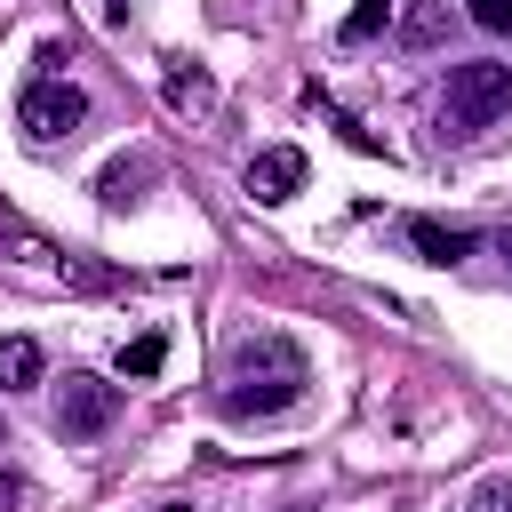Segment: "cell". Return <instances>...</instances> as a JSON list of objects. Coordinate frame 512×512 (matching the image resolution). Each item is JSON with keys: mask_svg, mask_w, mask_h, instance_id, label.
Here are the masks:
<instances>
[{"mask_svg": "<svg viewBox=\"0 0 512 512\" xmlns=\"http://www.w3.org/2000/svg\"><path fill=\"white\" fill-rule=\"evenodd\" d=\"M224 384H232V392H224V408H232V416H280V408H296V400H304L312 368H304L296 336L256 328V336H240V344H232Z\"/></svg>", "mask_w": 512, "mask_h": 512, "instance_id": "1", "label": "cell"}, {"mask_svg": "<svg viewBox=\"0 0 512 512\" xmlns=\"http://www.w3.org/2000/svg\"><path fill=\"white\" fill-rule=\"evenodd\" d=\"M448 128L456 136H480V128H496L504 112H512V64H456L448 72Z\"/></svg>", "mask_w": 512, "mask_h": 512, "instance_id": "2", "label": "cell"}, {"mask_svg": "<svg viewBox=\"0 0 512 512\" xmlns=\"http://www.w3.org/2000/svg\"><path fill=\"white\" fill-rule=\"evenodd\" d=\"M16 120H24V136H40V144H56V136H72L80 120H88V96L72 88V80H56V72H40L24 96H16Z\"/></svg>", "mask_w": 512, "mask_h": 512, "instance_id": "3", "label": "cell"}, {"mask_svg": "<svg viewBox=\"0 0 512 512\" xmlns=\"http://www.w3.org/2000/svg\"><path fill=\"white\" fill-rule=\"evenodd\" d=\"M112 416H120V384H104V376L56 384V432L64 440H96V432H112Z\"/></svg>", "mask_w": 512, "mask_h": 512, "instance_id": "4", "label": "cell"}, {"mask_svg": "<svg viewBox=\"0 0 512 512\" xmlns=\"http://www.w3.org/2000/svg\"><path fill=\"white\" fill-rule=\"evenodd\" d=\"M248 192H256V200H296V192H304V152H296V144L256 152V160H248Z\"/></svg>", "mask_w": 512, "mask_h": 512, "instance_id": "5", "label": "cell"}, {"mask_svg": "<svg viewBox=\"0 0 512 512\" xmlns=\"http://www.w3.org/2000/svg\"><path fill=\"white\" fill-rule=\"evenodd\" d=\"M408 240H416L424 264H464L472 256V232L464 224H440V216H408Z\"/></svg>", "mask_w": 512, "mask_h": 512, "instance_id": "6", "label": "cell"}, {"mask_svg": "<svg viewBox=\"0 0 512 512\" xmlns=\"http://www.w3.org/2000/svg\"><path fill=\"white\" fill-rule=\"evenodd\" d=\"M48 376V352L32 336H0V392H32Z\"/></svg>", "mask_w": 512, "mask_h": 512, "instance_id": "7", "label": "cell"}, {"mask_svg": "<svg viewBox=\"0 0 512 512\" xmlns=\"http://www.w3.org/2000/svg\"><path fill=\"white\" fill-rule=\"evenodd\" d=\"M448 40V0H416L400 16V48H440Z\"/></svg>", "mask_w": 512, "mask_h": 512, "instance_id": "8", "label": "cell"}, {"mask_svg": "<svg viewBox=\"0 0 512 512\" xmlns=\"http://www.w3.org/2000/svg\"><path fill=\"white\" fill-rule=\"evenodd\" d=\"M168 104H176V112H208V104H216V80H208L200 64H168Z\"/></svg>", "mask_w": 512, "mask_h": 512, "instance_id": "9", "label": "cell"}, {"mask_svg": "<svg viewBox=\"0 0 512 512\" xmlns=\"http://www.w3.org/2000/svg\"><path fill=\"white\" fill-rule=\"evenodd\" d=\"M144 176H152V160H112V168L96 176V200H104V208H128V200L144 192Z\"/></svg>", "mask_w": 512, "mask_h": 512, "instance_id": "10", "label": "cell"}, {"mask_svg": "<svg viewBox=\"0 0 512 512\" xmlns=\"http://www.w3.org/2000/svg\"><path fill=\"white\" fill-rule=\"evenodd\" d=\"M160 360H168V336L160 328H144V336L120 344V376H160Z\"/></svg>", "mask_w": 512, "mask_h": 512, "instance_id": "11", "label": "cell"}, {"mask_svg": "<svg viewBox=\"0 0 512 512\" xmlns=\"http://www.w3.org/2000/svg\"><path fill=\"white\" fill-rule=\"evenodd\" d=\"M384 32V0H360L352 16H344V40H376Z\"/></svg>", "mask_w": 512, "mask_h": 512, "instance_id": "12", "label": "cell"}, {"mask_svg": "<svg viewBox=\"0 0 512 512\" xmlns=\"http://www.w3.org/2000/svg\"><path fill=\"white\" fill-rule=\"evenodd\" d=\"M472 24L496 32V40H512V0H472Z\"/></svg>", "mask_w": 512, "mask_h": 512, "instance_id": "13", "label": "cell"}, {"mask_svg": "<svg viewBox=\"0 0 512 512\" xmlns=\"http://www.w3.org/2000/svg\"><path fill=\"white\" fill-rule=\"evenodd\" d=\"M480 512H512V480H488V496H480Z\"/></svg>", "mask_w": 512, "mask_h": 512, "instance_id": "14", "label": "cell"}, {"mask_svg": "<svg viewBox=\"0 0 512 512\" xmlns=\"http://www.w3.org/2000/svg\"><path fill=\"white\" fill-rule=\"evenodd\" d=\"M16 504H24V480H8V472H0V512H16Z\"/></svg>", "mask_w": 512, "mask_h": 512, "instance_id": "15", "label": "cell"}, {"mask_svg": "<svg viewBox=\"0 0 512 512\" xmlns=\"http://www.w3.org/2000/svg\"><path fill=\"white\" fill-rule=\"evenodd\" d=\"M128 8H136V0H104V16H128Z\"/></svg>", "mask_w": 512, "mask_h": 512, "instance_id": "16", "label": "cell"}, {"mask_svg": "<svg viewBox=\"0 0 512 512\" xmlns=\"http://www.w3.org/2000/svg\"><path fill=\"white\" fill-rule=\"evenodd\" d=\"M496 256H504V264H512V232H504V240H496Z\"/></svg>", "mask_w": 512, "mask_h": 512, "instance_id": "17", "label": "cell"}, {"mask_svg": "<svg viewBox=\"0 0 512 512\" xmlns=\"http://www.w3.org/2000/svg\"><path fill=\"white\" fill-rule=\"evenodd\" d=\"M160 512H184V504H160Z\"/></svg>", "mask_w": 512, "mask_h": 512, "instance_id": "18", "label": "cell"}, {"mask_svg": "<svg viewBox=\"0 0 512 512\" xmlns=\"http://www.w3.org/2000/svg\"><path fill=\"white\" fill-rule=\"evenodd\" d=\"M0 448H8V432H0Z\"/></svg>", "mask_w": 512, "mask_h": 512, "instance_id": "19", "label": "cell"}]
</instances>
